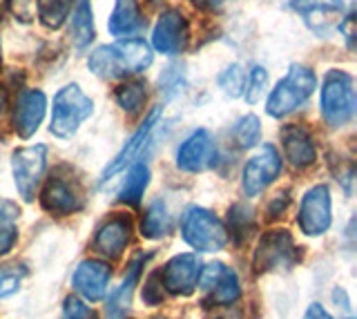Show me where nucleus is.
<instances>
[{"label":"nucleus","instance_id":"20","mask_svg":"<svg viewBox=\"0 0 357 319\" xmlns=\"http://www.w3.org/2000/svg\"><path fill=\"white\" fill-rule=\"evenodd\" d=\"M150 255H137L128 266V272L126 277H123L121 286L107 297V317L109 319H123L128 313V308L132 304V295H134V288H137L139 283V277H141V270H143V263L148 261Z\"/></svg>","mask_w":357,"mask_h":319},{"label":"nucleus","instance_id":"24","mask_svg":"<svg viewBox=\"0 0 357 319\" xmlns=\"http://www.w3.org/2000/svg\"><path fill=\"white\" fill-rule=\"evenodd\" d=\"M172 230V219L167 212V205L156 199L148 205L143 219H141V235L145 239H161Z\"/></svg>","mask_w":357,"mask_h":319},{"label":"nucleus","instance_id":"39","mask_svg":"<svg viewBox=\"0 0 357 319\" xmlns=\"http://www.w3.org/2000/svg\"><path fill=\"white\" fill-rule=\"evenodd\" d=\"M333 299H335V304H337V306H342L344 311H349V308H351L349 297H346V293H344L342 288H335V290H333Z\"/></svg>","mask_w":357,"mask_h":319},{"label":"nucleus","instance_id":"29","mask_svg":"<svg viewBox=\"0 0 357 319\" xmlns=\"http://www.w3.org/2000/svg\"><path fill=\"white\" fill-rule=\"evenodd\" d=\"M145 101V83L143 81H130L126 85H121L116 90V103L126 112L134 114L143 107Z\"/></svg>","mask_w":357,"mask_h":319},{"label":"nucleus","instance_id":"12","mask_svg":"<svg viewBox=\"0 0 357 319\" xmlns=\"http://www.w3.org/2000/svg\"><path fill=\"white\" fill-rule=\"evenodd\" d=\"M288 7L304 18L308 29L317 36H328L331 29L340 25L344 14L342 0H290Z\"/></svg>","mask_w":357,"mask_h":319},{"label":"nucleus","instance_id":"31","mask_svg":"<svg viewBox=\"0 0 357 319\" xmlns=\"http://www.w3.org/2000/svg\"><path fill=\"white\" fill-rule=\"evenodd\" d=\"M219 87L223 92H226L228 96L237 98L243 94V87H245V72L239 63L230 65V68H226L221 74H219Z\"/></svg>","mask_w":357,"mask_h":319},{"label":"nucleus","instance_id":"25","mask_svg":"<svg viewBox=\"0 0 357 319\" xmlns=\"http://www.w3.org/2000/svg\"><path fill=\"white\" fill-rule=\"evenodd\" d=\"M70 38L72 42L83 49L89 42L94 40V20H92V7H89L87 0H78V5L72 14L70 20Z\"/></svg>","mask_w":357,"mask_h":319},{"label":"nucleus","instance_id":"23","mask_svg":"<svg viewBox=\"0 0 357 319\" xmlns=\"http://www.w3.org/2000/svg\"><path fill=\"white\" fill-rule=\"evenodd\" d=\"M18 219H20L18 203L0 196V257H5L7 252H11L16 246Z\"/></svg>","mask_w":357,"mask_h":319},{"label":"nucleus","instance_id":"16","mask_svg":"<svg viewBox=\"0 0 357 319\" xmlns=\"http://www.w3.org/2000/svg\"><path fill=\"white\" fill-rule=\"evenodd\" d=\"M215 161V141L208 130L192 132L176 152V168L183 172H204Z\"/></svg>","mask_w":357,"mask_h":319},{"label":"nucleus","instance_id":"22","mask_svg":"<svg viewBox=\"0 0 357 319\" xmlns=\"http://www.w3.org/2000/svg\"><path fill=\"white\" fill-rule=\"evenodd\" d=\"M239 295H241V286H239L237 272L228 266H223L217 281L212 283V288L208 290L206 304L208 306H230L239 299Z\"/></svg>","mask_w":357,"mask_h":319},{"label":"nucleus","instance_id":"34","mask_svg":"<svg viewBox=\"0 0 357 319\" xmlns=\"http://www.w3.org/2000/svg\"><path fill=\"white\" fill-rule=\"evenodd\" d=\"M63 319H98V315L87 304L78 299V297L70 295L63 302Z\"/></svg>","mask_w":357,"mask_h":319},{"label":"nucleus","instance_id":"18","mask_svg":"<svg viewBox=\"0 0 357 319\" xmlns=\"http://www.w3.org/2000/svg\"><path fill=\"white\" fill-rule=\"evenodd\" d=\"M45 112H47V96L40 90H25L16 101L14 127L20 139H31L40 127Z\"/></svg>","mask_w":357,"mask_h":319},{"label":"nucleus","instance_id":"21","mask_svg":"<svg viewBox=\"0 0 357 319\" xmlns=\"http://www.w3.org/2000/svg\"><path fill=\"white\" fill-rule=\"evenodd\" d=\"M141 27V12L139 0H116L114 12L109 18V31L114 36H132Z\"/></svg>","mask_w":357,"mask_h":319},{"label":"nucleus","instance_id":"14","mask_svg":"<svg viewBox=\"0 0 357 319\" xmlns=\"http://www.w3.org/2000/svg\"><path fill=\"white\" fill-rule=\"evenodd\" d=\"M112 270L100 259H85L76 266L72 274V288L83 297L85 302L96 304L105 297Z\"/></svg>","mask_w":357,"mask_h":319},{"label":"nucleus","instance_id":"26","mask_svg":"<svg viewBox=\"0 0 357 319\" xmlns=\"http://www.w3.org/2000/svg\"><path fill=\"white\" fill-rule=\"evenodd\" d=\"M150 183V170L145 163H132V168L126 177V183L119 192V201L137 208L143 199V192Z\"/></svg>","mask_w":357,"mask_h":319},{"label":"nucleus","instance_id":"36","mask_svg":"<svg viewBox=\"0 0 357 319\" xmlns=\"http://www.w3.org/2000/svg\"><path fill=\"white\" fill-rule=\"evenodd\" d=\"M288 203H290V199H288V192H277L273 199H271V203L266 205V212H268V217L271 219H277V217H282V212L288 208Z\"/></svg>","mask_w":357,"mask_h":319},{"label":"nucleus","instance_id":"35","mask_svg":"<svg viewBox=\"0 0 357 319\" xmlns=\"http://www.w3.org/2000/svg\"><path fill=\"white\" fill-rule=\"evenodd\" d=\"M141 297H143V302L148 306H159L163 302L165 295H163V283H161L159 272H152L148 277V281H145V286H143Z\"/></svg>","mask_w":357,"mask_h":319},{"label":"nucleus","instance_id":"37","mask_svg":"<svg viewBox=\"0 0 357 319\" xmlns=\"http://www.w3.org/2000/svg\"><path fill=\"white\" fill-rule=\"evenodd\" d=\"M192 3L201 9H206V12H221V9L228 7L232 0H192Z\"/></svg>","mask_w":357,"mask_h":319},{"label":"nucleus","instance_id":"2","mask_svg":"<svg viewBox=\"0 0 357 319\" xmlns=\"http://www.w3.org/2000/svg\"><path fill=\"white\" fill-rule=\"evenodd\" d=\"M317 87V76L306 65H290L288 74L268 96L266 112L273 118H284L304 105Z\"/></svg>","mask_w":357,"mask_h":319},{"label":"nucleus","instance_id":"27","mask_svg":"<svg viewBox=\"0 0 357 319\" xmlns=\"http://www.w3.org/2000/svg\"><path fill=\"white\" fill-rule=\"evenodd\" d=\"M70 7L72 0H36L40 23L50 29H59L65 23V18L70 16Z\"/></svg>","mask_w":357,"mask_h":319},{"label":"nucleus","instance_id":"17","mask_svg":"<svg viewBox=\"0 0 357 319\" xmlns=\"http://www.w3.org/2000/svg\"><path fill=\"white\" fill-rule=\"evenodd\" d=\"M132 239V221L130 217H109L96 230L92 248L105 259H119L126 252Z\"/></svg>","mask_w":357,"mask_h":319},{"label":"nucleus","instance_id":"10","mask_svg":"<svg viewBox=\"0 0 357 319\" xmlns=\"http://www.w3.org/2000/svg\"><path fill=\"white\" fill-rule=\"evenodd\" d=\"M201 268L204 266H201V259L195 252H185V255L172 257L159 272L163 290L174 297H190L197 290Z\"/></svg>","mask_w":357,"mask_h":319},{"label":"nucleus","instance_id":"7","mask_svg":"<svg viewBox=\"0 0 357 319\" xmlns=\"http://www.w3.org/2000/svg\"><path fill=\"white\" fill-rule=\"evenodd\" d=\"M301 259V252L295 246L293 235L284 228L268 230L261 235L259 244L252 255V270L257 274L275 272V270H290Z\"/></svg>","mask_w":357,"mask_h":319},{"label":"nucleus","instance_id":"4","mask_svg":"<svg viewBox=\"0 0 357 319\" xmlns=\"http://www.w3.org/2000/svg\"><path fill=\"white\" fill-rule=\"evenodd\" d=\"M40 205L52 217H70L85 205V192L70 168L61 166L50 174L40 192Z\"/></svg>","mask_w":357,"mask_h":319},{"label":"nucleus","instance_id":"1","mask_svg":"<svg viewBox=\"0 0 357 319\" xmlns=\"http://www.w3.org/2000/svg\"><path fill=\"white\" fill-rule=\"evenodd\" d=\"M152 63V49L141 38H123L114 45H103L92 52L87 65L98 79H123L143 72Z\"/></svg>","mask_w":357,"mask_h":319},{"label":"nucleus","instance_id":"19","mask_svg":"<svg viewBox=\"0 0 357 319\" xmlns=\"http://www.w3.org/2000/svg\"><path fill=\"white\" fill-rule=\"evenodd\" d=\"M282 146L290 168L304 170L317 161V148L312 143V137L301 125H286L282 130Z\"/></svg>","mask_w":357,"mask_h":319},{"label":"nucleus","instance_id":"28","mask_svg":"<svg viewBox=\"0 0 357 319\" xmlns=\"http://www.w3.org/2000/svg\"><path fill=\"white\" fill-rule=\"evenodd\" d=\"M228 224H230V230H232V239L237 241V244H243V239H248L250 233L255 230L252 210H250V208L241 205V203L232 205L230 212H228Z\"/></svg>","mask_w":357,"mask_h":319},{"label":"nucleus","instance_id":"9","mask_svg":"<svg viewBox=\"0 0 357 319\" xmlns=\"http://www.w3.org/2000/svg\"><path fill=\"white\" fill-rule=\"evenodd\" d=\"M279 172H282V157H279V152L275 150V146H264L255 157H250V161L243 168V177H241L243 194L245 196L261 194L279 177Z\"/></svg>","mask_w":357,"mask_h":319},{"label":"nucleus","instance_id":"30","mask_svg":"<svg viewBox=\"0 0 357 319\" xmlns=\"http://www.w3.org/2000/svg\"><path fill=\"white\" fill-rule=\"evenodd\" d=\"M259 139H261V125L255 114H248L237 120V125H234V141L241 148H255Z\"/></svg>","mask_w":357,"mask_h":319},{"label":"nucleus","instance_id":"13","mask_svg":"<svg viewBox=\"0 0 357 319\" xmlns=\"http://www.w3.org/2000/svg\"><path fill=\"white\" fill-rule=\"evenodd\" d=\"M159 118H161V107H154L152 112L148 114V118H145L143 123H141V127L134 132V134L128 139L126 146L121 148V152L107 163V168L103 170V174H100V185L107 183L109 179H114L116 174H121L128 166H132V163L139 159V154L145 148V143H148V139L154 132L156 123H159Z\"/></svg>","mask_w":357,"mask_h":319},{"label":"nucleus","instance_id":"11","mask_svg":"<svg viewBox=\"0 0 357 319\" xmlns=\"http://www.w3.org/2000/svg\"><path fill=\"white\" fill-rule=\"evenodd\" d=\"M299 228L308 237H319L331 228L333 210H331V190L326 185H315L310 188L299 208Z\"/></svg>","mask_w":357,"mask_h":319},{"label":"nucleus","instance_id":"8","mask_svg":"<svg viewBox=\"0 0 357 319\" xmlns=\"http://www.w3.org/2000/svg\"><path fill=\"white\" fill-rule=\"evenodd\" d=\"M45 168H47V148L45 146L18 148L11 154V172H14V183L22 201H33Z\"/></svg>","mask_w":357,"mask_h":319},{"label":"nucleus","instance_id":"3","mask_svg":"<svg viewBox=\"0 0 357 319\" xmlns=\"http://www.w3.org/2000/svg\"><path fill=\"white\" fill-rule=\"evenodd\" d=\"M181 237L197 252H219L228 244V230L219 217L192 205L181 217Z\"/></svg>","mask_w":357,"mask_h":319},{"label":"nucleus","instance_id":"33","mask_svg":"<svg viewBox=\"0 0 357 319\" xmlns=\"http://www.w3.org/2000/svg\"><path fill=\"white\" fill-rule=\"evenodd\" d=\"M266 85H268V72L261 68V65H257V68L250 70L248 83H245V87H243L245 101H248L250 105H255L261 98V94L266 92Z\"/></svg>","mask_w":357,"mask_h":319},{"label":"nucleus","instance_id":"15","mask_svg":"<svg viewBox=\"0 0 357 319\" xmlns=\"http://www.w3.org/2000/svg\"><path fill=\"white\" fill-rule=\"evenodd\" d=\"M188 42V20L176 9H167L159 16L152 31V45L159 54L165 56H174V54L183 52Z\"/></svg>","mask_w":357,"mask_h":319},{"label":"nucleus","instance_id":"6","mask_svg":"<svg viewBox=\"0 0 357 319\" xmlns=\"http://www.w3.org/2000/svg\"><path fill=\"white\" fill-rule=\"evenodd\" d=\"M321 114L331 127L346 125L355 114V83L353 76L331 70L321 83V98H319Z\"/></svg>","mask_w":357,"mask_h":319},{"label":"nucleus","instance_id":"32","mask_svg":"<svg viewBox=\"0 0 357 319\" xmlns=\"http://www.w3.org/2000/svg\"><path fill=\"white\" fill-rule=\"evenodd\" d=\"M25 274L27 270L22 266H0V299H7V297L18 293Z\"/></svg>","mask_w":357,"mask_h":319},{"label":"nucleus","instance_id":"41","mask_svg":"<svg viewBox=\"0 0 357 319\" xmlns=\"http://www.w3.org/2000/svg\"><path fill=\"white\" fill-rule=\"evenodd\" d=\"M349 319H353V317H349Z\"/></svg>","mask_w":357,"mask_h":319},{"label":"nucleus","instance_id":"40","mask_svg":"<svg viewBox=\"0 0 357 319\" xmlns=\"http://www.w3.org/2000/svg\"><path fill=\"white\" fill-rule=\"evenodd\" d=\"M3 109H5V90L0 87V112H3Z\"/></svg>","mask_w":357,"mask_h":319},{"label":"nucleus","instance_id":"5","mask_svg":"<svg viewBox=\"0 0 357 319\" xmlns=\"http://www.w3.org/2000/svg\"><path fill=\"white\" fill-rule=\"evenodd\" d=\"M94 103L92 98H87L78 85H65L59 94L54 96L52 107V134L59 139H72L78 127L83 125V120L92 116Z\"/></svg>","mask_w":357,"mask_h":319},{"label":"nucleus","instance_id":"38","mask_svg":"<svg viewBox=\"0 0 357 319\" xmlns=\"http://www.w3.org/2000/svg\"><path fill=\"white\" fill-rule=\"evenodd\" d=\"M304 319H333V317L328 315V311L321 304H310L304 313Z\"/></svg>","mask_w":357,"mask_h":319}]
</instances>
